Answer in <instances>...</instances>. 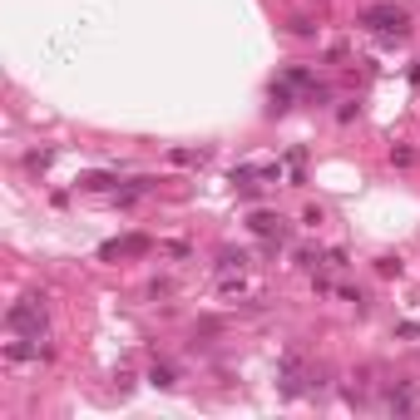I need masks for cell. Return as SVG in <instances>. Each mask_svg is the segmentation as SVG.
I'll return each mask as SVG.
<instances>
[{"instance_id":"1","label":"cell","mask_w":420,"mask_h":420,"mask_svg":"<svg viewBox=\"0 0 420 420\" xmlns=\"http://www.w3.org/2000/svg\"><path fill=\"white\" fill-rule=\"evenodd\" d=\"M361 25L376 30V35H406V30H410V15H406L401 6H371V10L361 15Z\"/></svg>"},{"instance_id":"2","label":"cell","mask_w":420,"mask_h":420,"mask_svg":"<svg viewBox=\"0 0 420 420\" xmlns=\"http://www.w3.org/2000/svg\"><path fill=\"white\" fill-rule=\"evenodd\" d=\"M10 332H25V326H35V332H40V321H45V307L40 302H20V307H10Z\"/></svg>"},{"instance_id":"3","label":"cell","mask_w":420,"mask_h":420,"mask_svg":"<svg viewBox=\"0 0 420 420\" xmlns=\"http://www.w3.org/2000/svg\"><path fill=\"white\" fill-rule=\"evenodd\" d=\"M252 232H262V237H287L282 218H272V213H252Z\"/></svg>"},{"instance_id":"4","label":"cell","mask_w":420,"mask_h":420,"mask_svg":"<svg viewBox=\"0 0 420 420\" xmlns=\"http://www.w3.org/2000/svg\"><path fill=\"white\" fill-rule=\"evenodd\" d=\"M148 381H154V386H173V371H168V366H154V376H148Z\"/></svg>"}]
</instances>
